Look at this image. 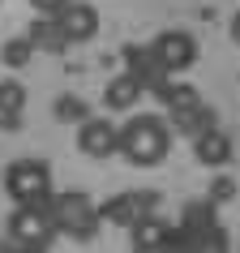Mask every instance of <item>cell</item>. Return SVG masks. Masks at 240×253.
<instances>
[{
    "mask_svg": "<svg viewBox=\"0 0 240 253\" xmlns=\"http://www.w3.org/2000/svg\"><path fill=\"white\" fill-rule=\"evenodd\" d=\"M116 150L137 168H155L172 155V125L155 112H137L116 129Z\"/></svg>",
    "mask_w": 240,
    "mask_h": 253,
    "instance_id": "1",
    "label": "cell"
},
{
    "mask_svg": "<svg viewBox=\"0 0 240 253\" xmlns=\"http://www.w3.org/2000/svg\"><path fill=\"white\" fill-rule=\"evenodd\" d=\"M9 236H13L22 249H47V245L56 240V223H52L47 202H13Z\"/></svg>",
    "mask_w": 240,
    "mask_h": 253,
    "instance_id": "2",
    "label": "cell"
},
{
    "mask_svg": "<svg viewBox=\"0 0 240 253\" xmlns=\"http://www.w3.org/2000/svg\"><path fill=\"white\" fill-rule=\"evenodd\" d=\"M4 193L13 202H47L52 198V168L43 159H13L4 168Z\"/></svg>",
    "mask_w": 240,
    "mask_h": 253,
    "instance_id": "3",
    "label": "cell"
},
{
    "mask_svg": "<svg viewBox=\"0 0 240 253\" xmlns=\"http://www.w3.org/2000/svg\"><path fill=\"white\" fill-rule=\"evenodd\" d=\"M155 60H159L167 73H185L193 60H198V39L189 30H163L155 39Z\"/></svg>",
    "mask_w": 240,
    "mask_h": 253,
    "instance_id": "4",
    "label": "cell"
},
{
    "mask_svg": "<svg viewBox=\"0 0 240 253\" xmlns=\"http://www.w3.org/2000/svg\"><path fill=\"white\" fill-rule=\"evenodd\" d=\"M52 22H56V30H60L69 43H86V39L99 35V9L86 4V0H69Z\"/></svg>",
    "mask_w": 240,
    "mask_h": 253,
    "instance_id": "5",
    "label": "cell"
},
{
    "mask_svg": "<svg viewBox=\"0 0 240 253\" xmlns=\"http://www.w3.org/2000/svg\"><path fill=\"white\" fill-rule=\"evenodd\" d=\"M78 150L86 159H112L116 155V125L107 116H90L78 129Z\"/></svg>",
    "mask_w": 240,
    "mask_h": 253,
    "instance_id": "6",
    "label": "cell"
},
{
    "mask_svg": "<svg viewBox=\"0 0 240 253\" xmlns=\"http://www.w3.org/2000/svg\"><path fill=\"white\" fill-rule=\"evenodd\" d=\"M193 150H198V159L206 163V168H223V163L232 159V142H227L219 129H206V133L193 142Z\"/></svg>",
    "mask_w": 240,
    "mask_h": 253,
    "instance_id": "7",
    "label": "cell"
},
{
    "mask_svg": "<svg viewBox=\"0 0 240 253\" xmlns=\"http://www.w3.org/2000/svg\"><path fill=\"white\" fill-rule=\"evenodd\" d=\"M137 99H142V82H137V73H120V78L107 82V94H103L107 107H133Z\"/></svg>",
    "mask_w": 240,
    "mask_h": 253,
    "instance_id": "8",
    "label": "cell"
},
{
    "mask_svg": "<svg viewBox=\"0 0 240 253\" xmlns=\"http://www.w3.org/2000/svg\"><path fill=\"white\" fill-rule=\"evenodd\" d=\"M133 202H137V198H112V202H103V219L133 227L137 219H142V211H133Z\"/></svg>",
    "mask_w": 240,
    "mask_h": 253,
    "instance_id": "9",
    "label": "cell"
},
{
    "mask_svg": "<svg viewBox=\"0 0 240 253\" xmlns=\"http://www.w3.org/2000/svg\"><path fill=\"white\" fill-rule=\"evenodd\" d=\"M30 4H35V9H39L43 17H56V13H60V9L69 4V0H30Z\"/></svg>",
    "mask_w": 240,
    "mask_h": 253,
    "instance_id": "10",
    "label": "cell"
},
{
    "mask_svg": "<svg viewBox=\"0 0 240 253\" xmlns=\"http://www.w3.org/2000/svg\"><path fill=\"white\" fill-rule=\"evenodd\" d=\"M232 39H236V43H240V13H236V17H232Z\"/></svg>",
    "mask_w": 240,
    "mask_h": 253,
    "instance_id": "11",
    "label": "cell"
}]
</instances>
